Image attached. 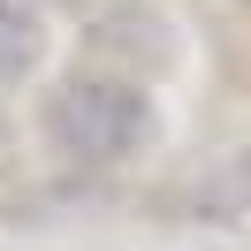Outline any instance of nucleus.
<instances>
[{"mask_svg":"<svg viewBox=\"0 0 251 251\" xmlns=\"http://www.w3.org/2000/svg\"><path fill=\"white\" fill-rule=\"evenodd\" d=\"M46 129H53V145H61L69 160H92V168H107V160H129L145 137H152V107H145V92H137V84L76 76V84H61V92H53Z\"/></svg>","mask_w":251,"mask_h":251,"instance_id":"f257e3e1","label":"nucleus"},{"mask_svg":"<svg viewBox=\"0 0 251 251\" xmlns=\"http://www.w3.org/2000/svg\"><path fill=\"white\" fill-rule=\"evenodd\" d=\"M31 61H38V23L23 16L16 0H0V84H8V76H23Z\"/></svg>","mask_w":251,"mask_h":251,"instance_id":"f03ea898","label":"nucleus"},{"mask_svg":"<svg viewBox=\"0 0 251 251\" xmlns=\"http://www.w3.org/2000/svg\"><path fill=\"white\" fill-rule=\"evenodd\" d=\"M0 145H8V122H0Z\"/></svg>","mask_w":251,"mask_h":251,"instance_id":"7ed1b4c3","label":"nucleus"}]
</instances>
